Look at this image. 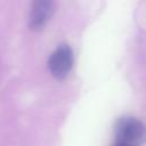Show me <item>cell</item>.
Returning a JSON list of instances; mask_svg holds the SVG:
<instances>
[{"label":"cell","mask_w":146,"mask_h":146,"mask_svg":"<svg viewBox=\"0 0 146 146\" xmlns=\"http://www.w3.org/2000/svg\"><path fill=\"white\" fill-rule=\"evenodd\" d=\"M115 135L117 141L135 145L141 141L146 136V128L141 121L136 117H121L115 124Z\"/></svg>","instance_id":"1"},{"label":"cell","mask_w":146,"mask_h":146,"mask_svg":"<svg viewBox=\"0 0 146 146\" xmlns=\"http://www.w3.org/2000/svg\"><path fill=\"white\" fill-rule=\"evenodd\" d=\"M73 66V51L72 48L66 44H59L49 56L48 59V68L50 73L57 78H65Z\"/></svg>","instance_id":"2"},{"label":"cell","mask_w":146,"mask_h":146,"mask_svg":"<svg viewBox=\"0 0 146 146\" xmlns=\"http://www.w3.org/2000/svg\"><path fill=\"white\" fill-rule=\"evenodd\" d=\"M55 11V3L51 0L34 1L29 14V26L31 30L42 29Z\"/></svg>","instance_id":"3"},{"label":"cell","mask_w":146,"mask_h":146,"mask_svg":"<svg viewBox=\"0 0 146 146\" xmlns=\"http://www.w3.org/2000/svg\"><path fill=\"white\" fill-rule=\"evenodd\" d=\"M112 146H135V145H131V144H127V143H121V141H116L114 145Z\"/></svg>","instance_id":"4"}]
</instances>
